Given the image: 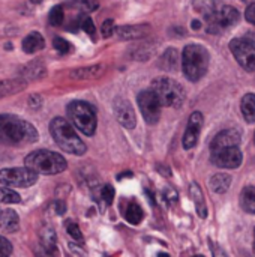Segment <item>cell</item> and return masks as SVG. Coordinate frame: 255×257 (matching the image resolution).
I'll use <instances>...</instances> for the list:
<instances>
[{
	"instance_id": "cell-24",
	"label": "cell",
	"mask_w": 255,
	"mask_h": 257,
	"mask_svg": "<svg viewBox=\"0 0 255 257\" xmlns=\"http://www.w3.org/2000/svg\"><path fill=\"white\" fill-rule=\"evenodd\" d=\"M240 206L245 212L255 214V187H245L240 193Z\"/></svg>"
},
{
	"instance_id": "cell-11",
	"label": "cell",
	"mask_w": 255,
	"mask_h": 257,
	"mask_svg": "<svg viewBox=\"0 0 255 257\" xmlns=\"http://www.w3.org/2000/svg\"><path fill=\"white\" fill-rule=\"evenodd\" d=\"M210 161L213 166H216L219 169L231 170V169H237L242 164L243 155H242V151L239 149V146H230V148L213 151Z\"/></svg>"
},
{
	"instance_id": "cell-19",
	"label": "cell",
	"mask_w": 255,
	"mask_h": 257,
	"mask_svg": "<svg viewBox=\"0 0 255 257\" xmlns=\"http://www.w3.org/2000/svg\"><path fill=\"white\" fill-rule=\"evenodd\" d=\"M44 47H45V41H44L42 35L38 32H32L23 39V51L27 54L36 53V51L42 50Z\"/></svg>"
},
{
	"instance_id": "cell-6",
	"label": "cell",
	"mask_w": 255,
	"mask_h": 257,
	"mask_svg": "<svg viewBox=\"0 0 255 257\" xmlns=\"http://www.w3.org/2000/svg\"><path fill=\"white\" fill-rule=\"evenodd\" d=\"M150 89L158 95V98L164 107L179 108L183 105L185 98H186L183 87L177 81H174L173 78H168V77H161V78L153 80Z\"/></svg>"
},
{
	"instance_id": "cell-3",
	"label": "cell",
	"mask_w": 255,
	"mask_h": 257,
	"mask_svg": "<svg viewBox=\"0 0 255 257\" xmlns=\"http://www.w3.org/2000/svg\"><path fill=\"white\" fill-rule=\"evenodd\" d=\"M50 133H51L56 145L60 149H63L65 152L72 154V155L86 154V151H87L86 145L77 136L75 130L72 128V125L66 119H63V117L53 119L50 123Z\"/></svg>"
},
{
	"instance_id": "cell-15",
	"label": "cell",
	"mask_w": 255,
	"mask_h": 257,
	"mask_svg": "<svg viewBox=\"0 0 255 257\" xmlns=\"http://www.w3.org/2000/svg\"><path fill=\"white\" fill-rule=\"evenodd\" d=\"M149 32V26L144 24H135V26H120L116 27V33L120 39L125 41H135V39H141L147 35Z\"/></svg>"
},
{
	"instance_id": "cell-1",
	"label": "cell",
	"mask_w": 255,
	"mask_h": 257,
	"mask_svg": "<svg viewBox=\"0 0 255 257\" xmlns=\"http://www.w3.org/2000/svg\"><path fill=\"white\" fill-rule=\"evenodd\" d=\"M36 140L38 131L32 123L14 114H0V143L18 146L35 143Z\"/></svg>"
},
{
	"instance_id": "cell-23",
	"label": "cell",
	"mask_w": 255,
	"mask_h": 257,
	"mask_svg": "<svg viewBox=\"0 0 255 257\" xmlns=\"http://www.w3.org/2000/svg\"><path fill=\"white\" fill-rule=\"evenodd\" d=\"M240 111H242V116L245 117L246 122L252 123L255 122V95L254 93H246L243 98H242V102H240Z\"/></svg>"
},
{
	"instance_id": "cell-22",
	"label": "cell",
	"mask_w": 255,
	"mask_h": 257,
	"mask_svg": "<svg viewBox=\"0 0 255 257\" xmlns=\"http://www.w3.org/2000/svg\"><path fill=\"white\" fill-rule=\"evenodd\" d=\"M105 71V66L102 63H98V65H90V66H86V68H80V69H75L72 71V77L74 78H98L104 74Z\"/></svg>"
},
{
	"instance_id": "cell-45",
	"label": "cell",
	"mask_w": 255,
	"mask_h": 257,
	"mask_svg": "<svg viewBox=\"0 0 255 257\" xmlns=\"http://www.w3.org/2000/svg\"><path fill=\"white\" fill-rule=\"evenodd\" d=\"M254 142H255V134H254Z\"/></svg>"
},
{
	"instance_id": "cell-34",
	"label": "cell",
	"mask_w": 255,
	"mask_h": 257,
	"mask_svg": "<svg viewBox=\"0 0 255 257\" xmlns=\"http://www.w3.org/2000/svg\"><path fill=\"white\" fill-rule=\"evenodd\" d=\"M53 45H54V48L59 51V53H62V54H66L69 50H71V45H69V42L66 41V39H63V38H54V41H53Z\"/></svg>"
},
{
	"instance_id": "cell-31",
	"label": "cell",
	"mask_w": 255,
	"mask_h": 257,
	"mask_svg": "<svg viewBox=\"0 0 255 257\" xmlns=\"http://www.w3.org/2000/svg\"><path fill=\"white\" fill-rule=\"evenodd\" d=\"M78 21H80V27L86 33H89L90 36L95 35V24H93V21H92L90 17H87V15H78Z\"/></svg>"
},
{
	"instance_id": "cell-18",
	"label": "cell",
	"mask_w": 255,
	"mask_h": 257,
	"mask_svg": "<svg viewBox=\"0 0 255 257\" xmlns=\"http://www.w3.org/2000/svg\"><path fill=\"white\" fill-rule=\"evenodd\" d=\"M27 83L23 77L18 78H11V80H3L0 81V98L14 95L17 92H21L23 89H26Z\"/></svg>"
},
{
	"instance_id": "cell-10",
	"label": "cell",
	"mask_w": 255,
	"mask_h": 257,
	"mask_svg": "<svg viewBox=\"0 0 255 257\" xmlns=\"http://www.w3.org/2000/svg\"><path fill=\"white\" fill-rule=\"evenodd\" d=\"M137 101H138V107L141 110L144 120L149 125L158 123L159 117H161V107H162L158 95L152 89H147V90H143L138 93Z\"/></svg>"
},
{
	"instance_id": "cell-5",
	"label": "cell",
	"mask_w": 255,
	"mask_h": 257,
	"mask_svg": "<svg viewBox=\"0 0 255 257\" xmlns=\"http://www.w3.org/2000/svg\"><path fill=\"white\" fill-rule=\"evenodd\" d=\"M71 122L86 136H93L96 131V111L93 105L86 101H72L66 107Z\"/></svg>"
},
{
	"instance_id": "cell-43",
	"label": "cell",
	"mask_w": 255,
	"mask_h": 257,
	"mask_svg": "<svg viewBox=\"0 0 255 257\" xmlns=\"http://www.w3.org/2000/svg\"><path fill=\"white\" fill-rule=\"evenodd\" d=\"M252 247H254V253H255V236H254V245H252Z\"/></svg>"
},
{
	"instance_id": "cell-38",
	"label": "cell",
	"mask_w": 255,
	"mask_h": 257,
	"mask_svg": "<svg viewBox=\"0 0 255 257\" xmlns=\"http://www.w3.org/2000/svg\"><path fill=\"white\" fill-rule=\"evenodd\" d=\"M245 18H246L248 23H251V24H254L255 26V2L254 3H251V5L246 8V11H245Z\"/></svg>"
},
{
	"instance_id": "cell-4",
	"label": "cell",
	"mask_w": 255,
	"mask_h": 257,
	"mask_svg": "<svg viewBox=\"0 0 255 257\" xmlns=\"http://www.w3.org/2000/svg\"><path fill=\"white\" fill-rule=\"evenodd\" d=\"M24 164L26 167L35 170L38 175H59L68 167L66 160L60 154L45 149L33 151L32 154H29L24 160Z\"/></svg>"
},
{
	"instance_id": "cell-26",
	"label": "cell",
	"mask_w": 255,
	"mask_h": 257,
	"mask_svg": "<svg viewBox=\"0 0 255 257\" xmlns=\"http://www.w3.org/2000/svg\"><path fill=\"white\" fill-rule=\"evenodd\" d=\"M23 74L27 78L38 80V78H41V77L45 75V65L41 60H35V62L26 65V68L23 69Z\"/></svg>"
},
{
	"instance_id": "cell-13",
	"label": "cell",
	"mask_w": 255,
	"mask_h": 257,
	"mask_svg": "<svg viewBox=\"0 0 255 257\" xmlns=\"http://www.w3.org/2000/svg\"><path fill=\"white\" fill-rule=\"evenodd\" d=\"M114 114L117 122L125 126L126 130H134L137 125V117H135V111L134 107L131 105V102L128 99L119 98L114 101Z\"/></svg>"
},
{
	"instance_id": "cell-37",
	"label": "cell",
	"mask_w": 255,
	"mask_h": 257,
	"mask_svg": "<svg viewBox=\"0 0 255 257\" xmlns=\"http://www.w3.org/2000/svg\"><path fill=\"white\" fill-rule=\"evenodd\" d=\"M78 2H80V6H81L84 11H87V12L95 11V9H98V6H99V3H98L96 0H78Z\"/></svg>"
},
{
	"instance_id": "cell-35",
	"label": "cell",
	"mask_w": 255,
	"mask_h": 257,
	"mask_svg": "<svg viewBox=\"0 0 255 257\" xmlns=\"http://www.w3.org/2000/svg\"><path fill=\"white\" fill-rule=\"evenodd\" d=\"M116 32V27H114V21L113 20H105L101 26V33L104 38H110L113 33Z\"/></svg>"
},
{
	"instance_id": "cell-44",
	"label": "cell",
	"mask_w": 255,
	"mask_h": 257,
	"mask_svg": "<svg viewBox=\"0 0 255 257\" xmlns=\"http://www.w3.org/2000/svg\"><path fill=\"white\" fill-rule=\"evenodd\" d=\"M254 236H255V229H254Z\"/></svg>"
},
{
	"instance_id": "cell-42",
	"label": "cell",
	"mask_w": 255,
	"mask_h": 257,
	"mask_svg": "<svg viewBox=\"0 0 255 257\" xmlns=\"http://www.w3.org/2000/svg\"><path fill=\"white\" fill-rule=\"evenodd\" d=\"M30 2H32V3H35V5H39V3H41L42 0H30Z\"/></svg>"
},
{
	"instance_id": "cell-28",
	"label": "cell",
	"mask_w": 255,
	"mask_h": 257,
	"mask_svg": "<svg viewBox=\"0 0 255 257\" xmlns=\"http://www.w3.org/2000/svg\"><path fill=\"white\" fill-rule=\"evenodd\" d=\"M161 62H162V65H167L164 69H171V71L176 69V68H177V62H179V53H177V50L168 48V50L164 53Z\"/></svg>"
},
{
	"instance_id": "cell-21",
	"label": "cell",
	"mask_w": 255,
	"mask_h": 257,
	"mask_svg": "<svg viewBox=\"0 0 255 257\" xmlns=\"http://www.w3.org/2000/svg\"><path fill=\"white\" fill-rule=\"evenodd\" d=\"M231 185V176L227 173H216L215 176H212L210 179V190L215 194H224L228 191Z\"/></svg>"
},
{
	"instance_id": "cell-16",
	"label": "cell",
	"mask_w": 255,
	"mask_h": 257,
	"mask_svg": "<svg viewBox=\"0 0 255 257\" xmlns=\"http://www.w3.org/2000/svg\"><path fill=\"white\" fill-rule=\"evenodd\" d=\"M20 229V217L12 209H5L0 212V230L6 233H14Z\"/></svg>"
},
{
	"instance_id": "cell-41",
	"label": "cell",
	"mask_w": 255,
	"mask_h": 257,
	"mask_svg": "<svg viewBox=\"0 0 255 257\" xmlns=\"http://www.w3.org/2000/svg\"><path fill=\"white\" fill-rule=\"evenodd\" d=\"M191 26H192V29H195V30H198V29L201 27V23H200L198 20H194V21L191 23Z\"/></svg>"
},
{
	"instance_id": "cell-25",
	"label": "cell",
	"mask_w": 255,
	"mask_h": 257,
	"mask_svg": "<svg viewBox=\"0 0 255 257\" xmlns=\"http://www.w3.org/2000/svg\"><path fill=\"white\" fill-rule=\"evenodd\" d=\"M39 239H41V245L47 250V253H54L57 238L51 227H44L39 233Z\"/></svg>"
},
{
	"instance_id": "cell-20",
	"label": "cell",
	"mask_w": 255,
	"mask_h": 257,
	"mask_svg": "<svg viewBox=\"0 0 255 257\" xmlns=\"http://www.w3.org/2000/svg\"><path fill=\"white\" fill-rule=\"evenodd\" d=\"M189 196H191L192 202L197 206L198 215L201 218H206L207 217V206H206V202H204V197H203V191H201V188L198 187L197 182H192L189 185Z\"/></svg>"
},
{
	"instance_id": "cell-8",
	"label": "cell",
	"mask_w": 255,
	"mask_h": 257,
	"mask_svg": "<svg viewBox=\"0 0 255 257\" xmlns=\"http://www.w3.org/2000/svg\"><path fill=\"white\" fill-rule=\"evenodd\" d=\"M230 50L237 63L248 72L255 71V42L248 38H234L230 42Z\"/></svg>"
},
{
	"instance_id": "cell-27",
	"label": "cell",
	"mask_w": 255,
	"mask_h": 257,
	"mask_svg": "<svg viewBox=\"0 0 255 257\" xmlns=\"http://www.w3.org/2000/svg\"><path fill=\"white\" fill-rule=\"evenodd\" d=\"M144 214H143V209L140 205H137L135 202H131L128 205V208L125 209V218L128 223L131 224H140V221L143 220Z\"/></svg>"
},
{
	"instance_id": "cell-33",
	"label": "cell",
	"mask_w": 255,
	"mask_h": 257,
	"mask_svg": "<svg viewBox=\"0 0 255 257\" xmlns=\"http://www.w3.org/2000/svg\"><path fill=\"white\" fill-rule=\"evenodd\" d=\"M99 197L105 202V205H111L114 200V188L111 185H104L99 191Z\"/></svg>"
},
{
	"instance_id": "cell-36",
	"label": "cell",
	"mask_w": 255,
	"mask_h": 257,
	"mask_svg": "<svg viewBox=\"0 0 255 257\" xmlns=\"http://www.w3.org/2000/svg\"><path fill=\"white\" fill-rule=\"evenodd\" d=\"M11 253H12V245H11V242H9L6 238L0 236V256H9Z\"/></svg>"
},
{
	"instance_id": "cell-39",
	"label": "cell",
	"mask_w": 255,
	"mask_h": 257,
	"mask_svg": "<svg viewBox=\"0 0 255 257\" xmlns=\"http://www.w3.org/2000/svg\"><path fill=\"white\" fill-rule=\"evenodd\" d=\"M164 196H165V200L171 205V203H176L177 202V193L173 190V188H167L165 191H164Z\"/></svg>"
},
{
	"instance_id": "cell-2",
	"label": "cell",
	"mask_w": 255,
	"mask_h": 257,
	"mask_svg": "<svg viewBox=\"0 0 255 257\" xmlns=\"http://www.w3.org/2000/svg\"><path fill=\"white\" fill-rule=\"evenodd\" d=\"M210 56L206 47L198 44H189L182 51V69L189 81L201 80L209 68Z\"/></svg>"
},
{
	"instance_id": "cell-14",
	"label": "cell",
	"mask_w": 255,
	"mask_h": 257,
	"mask_svg": "<svg viewBox=\"0 0 255 257\" xmlns=\"http://www.w3.org/2000/svg\"><path fill=\"white\" fill-rule=\"evenodd\" d=\"M240 143V133L237 130H224L221 133H218L213 140L210 142V151H218V149H224V148H230V146H239Z\"/></svg>"
},
{
	"instance_id": "cell-40",
	"label": "cell",
	"mask_w": 255,
	"mask_h": 257,
	"mask_svg": "<svg viewBox=\"0 0 255 257\" xmlns=\"http://www.w3.org/2000/svg\"><path fill=\"white\" fill-rule=\"evenodd\" d=\"M65 211H66L65 203H63V202H56V212H57L59 215H62V214H65Z\"/></svg>"
},
{
	"instance_id": "cell-29",
	"label": "cell",
	"mask_w": 255,
	"mask_h": 257,
	"mask_svg": "<svg viewBox=\"0 0 255 257\" xmlns=\"http://www.w3.org/2000/svg\"><path fill=\"white\" fill-rule=\"evenodd\" d=\"M0 202L8 203V205H11V203H20L21 202V197H20V194H17L15 191H12L9 187H3V188H0Z\"/></svg>"
},
{
	"instance_id": "cell-30",
	"label": "cell",
	"mask_w": 255,
	"mask_h": 257,
	"mask_svg": "<svg viewBox=\"0 0 255 257\" xmlns=\"http://www.w3.org/2000/svg\"><path fill=\"white\" fill-rule=\"evenodd\" d=\"M63 17H65V14H63V8H62L60 5L54 6V8L50 11V14H48L50 24H51V26H60V24L63 23Z\"/></svg>"
},
{
	"instance_id": "cell-7",
	"label": "cell",
	"mask_w": 255,
	"mask_h": 257,
	"mask_svg": "<svg viewBox=\"0 0 255 257\" xmlns=\"http://www.w3.org/2000/svg\"><path fill=\"white\" fill-rule=\"evenodd\" d=\"M38 173L29 167H12L0 170V184L5 187L27 188L36 184Z\"/></svg>"
},
{
	"instance_id": "cell-17",
	"label": "cell",
	"mask_w": 255,
	"mask_h": 257,
	"mask_svg": "<svg viewBox=\"0 0 255 257\" xmlns=\"http://www.w3.org/2000/svg\"><path fill=\"white\" fill-rule=\"evenodd\" d=\"M224 3L221 0H192V8L206 18L216 14Z\"/></svg>"
},
{
	"instance_id": "cell-12",
	"label": "cell",
	"mask_w": 255,
	"mask_h": 257,
	"mask_svg": "<svg viewBox=\"0 0 255 257\" xmlns=\"http://www.w3.org/2000/svg\"><path fill=\"white\" fill-rule=\"evenodd\" d=\"M203 114L200 111H194L189 119H188V125L183 134V148L185 149H192L195 148V145L198 143V137L203 128Z\"/></svg>"
},
{
	"instance_id": "cell-9",
	"label": "cell",
	"mask_w": 255,
	"mask_h": 257,
	"mask_svg": "<svg viewBox=\"0 0 255 257\" xmlns=\"http://www.w3.org/2000/svg\"><path fill=\"white\" fill-rule=\"evenodd\" d=\"M239 18H240V14L236 8L222 5L216 14L206 18V26L210 33H218V32H224L225 29L234 26L239 21Z\"/></svg>"
},
{
	"instance_id": "cell-32",
	"label": "cell",
	"mask_w": 255,
	"mask_h": 257,
	"mask_svg": "<svg viewBox=\"0 0 255 257\" xmlns=\"http://www.w3.org/2000/svg\"><path fill=\"white\" fill-rule=\"evenodd\" d=\"M66 232L69 233L71 238H74V239H77V241H81V239H83V233H81L78 224L74 223L72 220H68V221H66Z\"/></svg>"
}]
</instances>
